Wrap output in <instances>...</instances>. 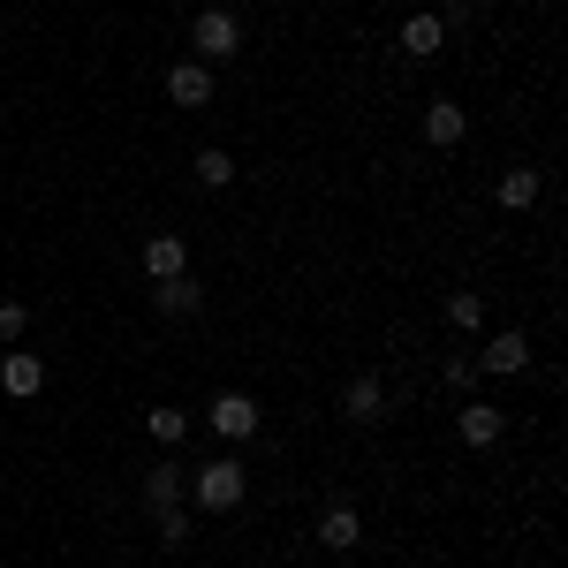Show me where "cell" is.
Listing matches in <instances>:
<instances>
[{
  "mask_svg": "<svg viewBox=\"0 0 568 568\" xmlns=\"http://www.w3.org/2000/svg\"><path fill=\"white\" fill-rule=\"evenodd\" d=\"M182 493H190L205 516H235V508H243V493H251V470H243L235 455H220V463L197 470V478H182Z\"/></svg>",
  "mask_w": 568,
  "mask_h": 568,
  "instance_id": "cell-1",
  "label": "cell"
},
{
  "mask_svg": "<svg viewBox=\"0 0 568 568\" xmlns=\"http://www.w3.org/2000/svg\"><path fill=\"white\" fill-rule=\"evenodd\" d=\"M168 99L175 106H213V69L205 61H175L168 69Z\"/></svg>",
  "mask_w": 568,
  "mask_h": 568,
  "instance_id": "cell-5",
  "label": "cell"
},
{
  "mask_svg": "<svg viewBox=\"0 0 568 568\" xmlns=\"http://www.w3.org/2000/svg\"><path fill=\"white\" fill-rule=\"evenodd\" d=\"M197 182H205V190H227V182H235V160H227L220 144H205V152H197Z\"/></svg>",
  "mask_w": 568,
  "mask_h": 568,
  "instance_id": "cell-18",
  "label": "cell"
},
{
  "mask_svg": "<svg viewBox=\"0 0 568 568\" xmlns=\"http://www.w3.org/2000/svg\"><path fill=\"white\" fill-rule=\"evenodd\" d=\"M463 130H470V114H463L455 99H433V106H425V144H433V152H455Z\"/></svg>",
  "mask_w": 568,
  "mask_h": 568,
  "instance_id": "cell-6",
  "label": "cell"
},
{
  "mask_svg": "<svg viewBox=\"0 0 568 568\" xmlns=\"http://www.w3.org/2000/svg\"><path fill=\"white\" fill-rule=\"evenodd\" d=\"M500 205H508V213H530V205H538V168H508V175H500Z\"/></svg>",
  "mask_w": 568,
  "mask_h": 568,
  "instance_id": "cell-15",
  "label": "cell"
},
{
  "mask_svg": "<svg viewBox=\"0 0 568 568\" xmlns=\"http://www.w3.org/2000/svg\"><path fill=\"white\" fill-rule=\"evenodd\" d=\"M447 387H478V356H447Z\"/></svg>",
  "mask_w": 568,
  "mask_h": 568,
  "instance_id": "cell-21",
  "label": "cell"
},
{
  "mask_svg": "<svg viewBox=\"0 0 568 568\" xmlns=\"http://www.w3.org/2000/svg\"><path fill=\"white\" fill-rule=\"evenodd\" d=\"M447 326H455V334H478L485 326V296L478 288H455V296H447Z\"/></svg>",
  "mask_w": 568,
  "mask_h": 568,
  "instance_id": "cell-16",
  "label": "cell"
},
{
  "mask_svg": "<svg viewBox=\"0 0 568 568\" xmlns=\"http://www.w3.org/2000/svg\"><path fill=\"white\" fill-rule=\"evenodd\" d=\"M0 387L16 394V402H31V394L45 387V356H31V349H8V364H0Z\"/></svg>",
  "mask_w": 568,
  "mask_h": 568,
  "instance_id": "cell-8",
  "label": "cell"
},
{
  "mask_svg": "<svg viewBox=\"0 0 568 568\" xmlns=\"http://www.w3.org/2000/svg\"><path fill=\"white\" fill-rule=\"evenodd\" d=\"M190 53L213 69V61H235L243 53V23L227 16V8H197V23H190Z\"/></svg>",
  "mask_w": 568,
  "mask_h": 568,
  "instance_id": "cell-2",
  "label": "cell"
},
{
  "mask_svg": "<svg viewBox=\"0 0 568 568\" xmlns=\"http://www.w3.org/2000/svg\"><path fill=\"white\" fill-rule=\"evenodd\" d=\"M152 304H160V318H190V311L205 304V288L190 273H175V281H152Z\"/></svg>",
  "mask_w": 568,
  "mask_h": 568,
  "instance_id": "cell-10",
  "label": "cell"
},
{
  "mask_svg": "<svg viewBox=\"0 0 568 568\" xmlns=\"http://www.w3.org/2000/svg\"><path fill=\"white\" fill-rule=\"evenodd\" d=\"M205 425H213L220 439H251L258 433V402H251V394H213V409H205Z\"/></svg>",
  "mask_w": 568,
  "mask_h": 568,
  "instance_id": "cell-3",
  "label": "cell"
},
{
  "mask_svg": "<svg viewBox=\"0 0 568 568\" xmlns=\"http://www.w3.org/2000/svg\"><path fill=\"white\" fill-rule=\"evenodd\" d=\"M144 273H152V281H175V273H190L182 235H152V243H144Z\"/></svg>",
  "mask_w": 568,
  "mask_h": 568,
  "instance_id": "cell-12",
  "label": "cell"
},
{
  "mask_svg": "<svg viewBox=\"0 0 568 568\" xmlns=\"http://www.w3.org/2000/svg\"><path fill=\"white\" fill-rule=\"evenodd\" d=\"M439 45H447V16H409V23H402V53H409V61H433Z\"/></svg>",
  "mask_w": 568,
  "mask_h": 568,
  "instance_id": "cell-9",
  "label": "cell"
},
{
  "mask_svg": "<svg viewBox=\"0 0 568 568\" xmlns=\"http://www.w3.org/2000/svg\"><path fill=\"white\" fill-rule=\"evenodd\" d=\"M23 326H31V311H23V304H0V342H23Z\"/></svg>",
  "mask_w": 568,
  "mask_h": 568,
  "instance_id": "cell-20",
  "label": "cell"
},
{
  "mask_svg": "<svg viewBox=\"0 0 568 568\" xmlns=\"http://www.w3.org/2000/svg\"><path fill=\"white\" fill-rule=\"evenodd\" d=\"M144 508H152V516H160V508H182V470L175 463H160V470L144 478Z\"/></svg>",
  "mask_w": 568,
  "mask_h": 568,
  "instance_id": "cell-14",
  "label": "cell"
},
{
  "mask_svg": "<svg viewBox=\"0 0 568 568\" xmlns=\"http://www.w3.org/2000/svg\"><path fill=\"white\" fill-rule=\"evenodd\" d=\"M530 364V342H524V326H508V334H493L478 356V372H524Z\"/></svg>",
  "mask_w": 568,
  "mask_h": 568,
  "instance_id": "cell-11",
  "label": "cell"
},
{
  "mask_svg": "<svg viewBox=\"0 0 568 568\" xmlns=\"http://www.w3.org/2000/svg\"><path fill=\"white\" fill-rule=\"evenodd\" d=\"M311 538H318L326 554H349L356 538H364V524H356V508H349V500H334V508L318 516V530H311Z\"/></svg>",
  "mask_w": 568,
  "mask_h": 568,
  "instance_id": "cell-7",
  "label": "cell"
},
{
  "mask_svg": "<svg viewBox=\"0 0 568 568\" xmlns=\"http://www.w3.org/2000/svg\"><path fill=\"white\" fill-rule=\"evenodd\" d=\"M342 417H349V425H379V417H387V379H379V372H356L349 387H342Z\"/></svg>",
  "mask_w": 568,
  "mask_h": 568,
  "instance_id": "cell-4",
  "label": "cell"
},
{
  "mask_svg": "<svg viewBox=\"0 0 568 568\" xmlns=\"http://www.w3.org/2000/svg\"><path fill=\"white\" fill-rule=\"evenodd\" d=\"M160 546H168V554L190 546V508H160Z\"/></svg>",
  "mask_w": 568,
  "mask_h": 568,
  "instance_id": "cell-19",
  "label": "cell"
},
{
  "mask_svg": "<svg viewBox=\"0 0 568 568\" xmlns=\"http://www.w3.org/2000/svg\"><path fill=\"white\" fill-rule=\"evenodd\" d=\"M0 568H8V561H0Z\"/></svg>",
  "mask_w": 568,
  "mask_h": 568,
  "instance_id": "cell-22",
  "label": "cell"
},
{
  "mask_svg": "<svg viewBox=\"0 0 568 568\" xmlns=\"http://www.w3.org/2000/svg\"><path fill=\"white\" fill-rule=\"evenodd\" d=\"M144 433L160 439V447H182V433H190V417H182V409H144Z\"/></svg>",
  "mask_w": 568,
  "mask_h": 568,
  "instance_id": "cell-17",
  "label": "cell"
},
{
  "mask_svg": "<svg viewBox=\"0 0 568 568\" xmlns=\"http://www.w3.org/2000/svg\"><path fill=\"white\" fill-rule=\"evenodd\" d=\"M500 433H508V417L493 402H463V447H493Z\"/></svg>",
  "mask_w": 568,
  "mask_h": 568,
  "instance_id": "cell-13",
  "label": "cell"
}]
</instances>
